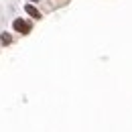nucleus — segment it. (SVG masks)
I'll list each match as a JSON object with an SVG mask.
<instances>
[{
    "mask_svg": "<svg viewBox=\"0 0 132 132\" xmlns=\"http://www.w3.org/2000/svg\"><path fill=\"white\" fill-rule=\"evenodd\" d=\"M24 12H27V14H29V16H33V18H37V20H39V18H41V12H39V10H37V8H35L33 4H24Z\"/></svg>",
    "mask_w": 132,
    "mask_h": 132,
    "instance_id": "obj_2",
    "label": "nucleus"
},
{
    "mask_svg": "<svg viewBox=\"0 0 132 132\" xmlns=\"http://www.w3.org/2000/svg\"><path fill=\"white\" fill-rule=\"evenodd\" d=\"M0 41H2V45H10V43H12V37L8 33H2L0 35Z\"/></svg>",
    "mask_w": 132,
    "mask_h": 132,
    "instance_id": "obj_3",
    "label": "nucleus"
},
{
    "mask_svg": "<svg viewBox=\"0 0 132 132\" xmlns=\"http://www.w3.org/2000/svg\"><path fill=\"white\" fill-rule=\"evenodd\" d=\"M31 2H39V0H31Z\"/></svg>",
    "mask_w": 132,
    "mask_h": 132,
    "instance_id": "obj_4",
    "label": "nucleus"
},
{
    "mask_svg": "<svg viewBox=\"0 0 132 132\" xmlns=\"http://www.w3.org/2000/svg\"><path fill=\"white\" fill-rule=\"evenodd\" d=\"M12 27H14V31L20 33V35H29V33H31V24H29L24 18H14Z\"/></svg>",
    "mask_w": 132,
    "mask_h": 132,
    "instance_id": "obj_1",
    "label": "nucleus"
}]
</instances>
